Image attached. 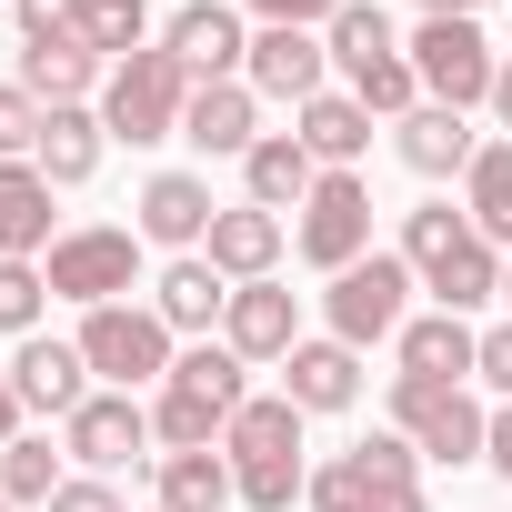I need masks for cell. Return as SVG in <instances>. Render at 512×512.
Masks as SVG:
<instances>
[{
    "instance_id": "5b68a950",
    "label": "cell",
    "mask_w": 512,
    "mask_h": 512,
    "mask_svg": "<svg viewBox=\"0 0 512 512\" xmlns=\"http://www.w3.org/2000/svg\"><path fill=\"white\" fill-rule=\"evenodd\" d=\"M402 292H412V262L402 251H362L352 272H332L322 312H332V342H402Z\"/></svg>"
},
{
    "instance_id": "4dcf8cb0",
    "label": "cell",
    "mask_w": 512,
    "mask_h": 512,
    "mask_svg": "<svg viewBox=\"0 0 512 512\" xmlns=\"http://www.w3.org/2000/svg\"><path fill=\"white\" fill-rule=\"evenodd\" d=\"M51 492H61V452L51 442H31V432L0 442V502H41L51 512Z\"/></svg>"
},
{
    "instance_id": "9c48e42d",
    "label": "cell",
    "mask_w": 512,
    "mask_h": 512,
    "mask_svg": "<svg viewBox=\"0 0 512 512\" xmlns=\"http://www.w3.org/2000/svg\"><path fill=\"white\" fill-rule=\"evenodd\" d=\"M302 262H322V272H352L362 251H372V181L362 171H322L312 181V201H302Z\"/></svg>"
},
{
    "instance_id": "6da1fadb",
    "label": "cell",
    "mask_w": 512,
    "mask_h": 512,
    "mask_svg": "<svg viewBox=\"0 0 512 512\" xmlns=\"http://www.w3.org/2000/svg\"><path fill=\"white\" fill-rule=\"evenodd\" d=\"M402 262H412V282H422L442 312H472V302H492V292H502L492 241H482V231H472V211H452V201H422V211L402 221Z\"/></svg>"
},
{
    "instance_id": "7402d4cb",
    "label": "cell",
    "mask_w": 512,
    "mask_h": 512,
    "mask_svg": "<svg viewBox=\"0 0 512 512\" xmlns=\"http://www.w3.org/2000/svg\"><path fill=\"white\" fill-rule=\"evenodd\" d=\"M181 141L191 151H251V141H262V131H251V81H201L191 91V111H181Z\"/></svg>"
},
{
    "instance_id": "30bf717a",
    "label": "cell",
    "mask_w": 512,
    "mask_h": 512,
    "mask_svg": "<svg viewBox=\"0 0 512 512\" xmlns=\"http://www.w3.org/2000/svg\"><path fill=\"white\" fill-rule=\"evenodd\" d=\"M412 71H422V91H432V101H452V111L492 101V81H502V61H492V41H482L472 21H422Z\"/></svg>"
},
{
    "instance_id": "7c38bea8",
    "label": "cell",
    "mask_w": 512,
    "mask_h": 512,
    "mask_svg": "<svg viewBox=\"0 0 512 512\" xmlns=\"http://www.w3.org/2000/svg\"><path fill=\"white\" fill-rule=\"evenodd\" d=\"M61 432H71V452H81L91 472H121V462H151V412H141L131 392H91V402H81V412H71Z\"/></svg>"
},
{
    "instance_id": "ab89813d",
    "label": "cell",
    "mask_w": 512,
    "mask_h": 512,
    "mask_svg": "<svg viewBox=\"0 0 512 512\" xmlns=\"http://www.w3.org/2000/svg\"><path fill=\"white\" fill-rule=\"evenodd\" d=\"M482 382L512 402V322H502V332H482Z\"/></svg>"
},
{
    "instance_id": "1f68e13d",
    "label": "cell",
    "mask_w": 512,
    "mask_h": 512,
    "mask_svg": "<svg viewBox=\"0 0 512 512\" xmlns=\"http://www.w3.org/2000/svg\"><path fill=\"white\" fill-rule=\"evenodd\" d=\"M392 51H402V41H392V21L372 11V0H352V11L332 21V61H342V81L372 71V61H392Z\"/></svg>"
},
{
    "instance_id": "83f0119b",
    "label": "cell",
    "mask_w": 512,
    "mask_h": 512,
    "mask_svg": "<svg viewBox=\"0 0 512 512\" xmlns=\"http://www.w3.org/2000/svg\"><path fill=\"white\" fill-rule=\"evenodd\" d=\"M101 51H21V91L51 101V111H81V91H101Z\"/></svg>"
},
{
    "instance_id": "4316f807",
    "label": "cell",
    "mask_w": 512,
    "mask_h": 512,
    "mask_svg": "<svg viewBox=\"0 0 512 512\" xmlns=\"http://www.w3.org/2000/svg\"><path fill=\"white\" fill-rule=\"evenodd\" d=\"M151 312H161L171 332H211V322L231 312V282H221L211 262H171V272H161V302H151Z\"/></svg>"
},
{
    "instance_id": "7bdbcfd3",
    "label": "cell",
    "mask_w": 512,
    "mask_h": 512,
    "mask_svg": "<svg viewBox=\"0 0 512 512\" xmlns=\"http://www.w3.org/2000/svg\"><path fill=\"white\" fill-rule=\"evenodd\" d=\"M0 442H21V392H11V372H0Z\"/></svg>"
},
{
    "instance_id": "d6986e66",
    "label": "cell",
    "mask_w": 512,
    "mask_h": 512,
    "mask_svg": "<svg viewBox=\"0 0 512 512\" xmlns=\"http://www.w3.org/2000/svg\"><path fill=\"white\" fill-rule=\"evenodd\" d=\"M241 181H251V201H262V211H302L312 181H322V161L302 151V131H262V141L241 151Z\"/></svg>"
},
{
    "instance_id": "bcb514c9",
    "label": "cell",
    "mask_w": 512,
    "mask_h": 512,
    "mask_svg": "<svg viewBox=\"0 0 512 512\" xmlns=\"http://www.w3.org/2000/svg\"><path fill=\"white\" fill-rule=\"evenodd\" d=\"M502 302H512V272H502Z\"/></svg>"
},
{
    "instance_id": "f1b7e54d",
    "label": "cell",
    "mask_w": 512,
    "mask_h": 512,
    "mask_svg": "<svg viewBox=\"0 0 512 512\" xmlns=\"http://www.w3.org/2000/svg\"><path fill=\"white\" fill-rule=\"evenodd\" d=\"M241 482L221 452H161V512H221Z\"/></svg>"
},
{
    "instance_id": "60d3db41",
    "label": "cell",
    "mask_w": 512,
    "mask_h": 512,
    "mask_svg": "<svg viewBox=\"0 0 512 512\" xmlns=\"http://www.w3.org/2000/svg\"><path fill=\"white\" fill-rule=\"evenodd\" d=\"M51 512H121V502H111V482H61Z\"/></svg>"
},
{
    "instance_id": "74e56055",
    "label": "cell",
    "mask_w": 512,
    "mask_h": 512,
    "mask_svg": "<svg viewBox=\"0 0 512 512\" xmlns=\"http://www.w3.org/2000/svg\"><path fill=\"white\" fill-rule=\"evenodd\" d=\"M302 502H312V512H362V462H352V452H342V462H322Z\"/></svg>"
},
{
    "instance_id": "d4e9b609",
    "label": "cell",
    "mask_w": 512,
    "mask_h": 512,
    "mask_svg": "<svg viewBox=\"0 0 512 512\" xmlns=\"http://www.w3.org/2000/svg\"><path fill=\"white\" fill-rule=\"evenodd\" d=\"M302 151H312L322 171H352V161L372 151V111H362L352 91H322V101H302Z\"/></svg>"
},
{
    "instance_id": "5bb4252c",
    "label": "cell",
    "mask_w": 512,
    "mask_h": 512,
    "mask_svg": "<svg viewBox=\"0 0 512 512\" xmlns=\"http://www.w3.org/2000/svg\"><path fill=\"white\" fill-rule=\"evenodd\" d=\"M251 91H272V101H322V71H332V41H312V31H262L251 41Z\"/></svg>"
},
{
    "instance_id": "52a82bcc",
    "label": "cell",
    "mask_w": 512,
    "mask_h": 512,
    "mask_svg": "<svg viewBox=\"0 0 512 512\" xmlns=\"http://www.w3.org/2000/svg\"><path fill=\"white\" fill-rule=\"evenodd\" d=\"M81 362L111 372V382L131 392V382H171L181 352H171V322H161V312H141V302H101V312L81 322Z\"/></svg>"
},
{
    "instance_id": "d590c367",
    "label": "cell",
    "mask_w": 512,
    "mask_h": 512,
    "mask_svg": "<svg viewBox=\"0 0 512 512\" xmlns=\"http://www.w3.org/2000/svg\"><path fill=\"white\" fill-rule=\"evenodd\" d=\"M41 121H51V111H41V101H31L21 81H0V161H21V151H41Z\"/></svg>"
},
{
    "instance_id": "3957f363",
    "label": "cell",
    "mask_w": 512,
    "mask_h": 512,
    "mask_svg": "<svg viewBox=\"0 0 512 512\" xmlns=\"http://www.w3.org/2000/svg\"><path fill=\"white\" fill-rule=\"evenodd\" d=\"M241 352L231 342H191L181 362H171V382H161V412H151V432L171 442V452H211V432H231V412L251 402L241 392Z\"/></svg>"
},
{
    "instance_id": "44dd1931",
    "label": "cell",
    "mask_w": 512,
    "mask_h": 512,
    "mask_svg": "<svg viewBox=\"0 0 512 512\" xmlns=\"http://www.w3.org/2000/svg\"><path fill=\"white\" fill-rule=\"evenodd\" d=\"M51 241V181L41 161H0V262H31Z\"/></svg>"
},
{
    "instance_id": "8fae6325",
    "label": "cell",
    "mask_w": 512,
    "mask_h": 512,
    "mask_svg": "<svg viewBox=\"0 0 512 512\" xmlns=\"http://www.w3.org/2000/svg\"><path fill=\"white\" fill-rule=\"evenodd\" d=\"M221 342H231L241 362H292V342H302V302H292L282 282H231Z\"/></svg>"
},
{
    "instance_id": "f6af8a7d",
    "label": "cell",
    "mask_w": 512,
    "mask_h": 512,
    "mask_svg": "<svg viewBox=\"0 0 512 512\" xmlns=\"http://www.w3.org/2000/svg\"><path fill=\"white\" fill-rule=\"evenodd\" d=\"M492 111H502V131H512V61H502V81H492Z\"/></svg>"
},
{
    "instance_id": "9a60e30c",
    "label": "cell",
    "mask_w": 512,
    "mask_h": 512,
    "mask_svg": "<svg viewBox=\"0 0 512 512\" xmlns=\"http://www.w3.org/2000/svg\"><path fill=\"white\" fill-rule=\"evenodd\" d=\"M282 402H302V412H352V402H362V352H352V342H292Z\"/></svg>"
},
{
    "instance_id": "d6a6232c",
    "label": "cell",
    "mask_w": 512,
    "mask_h": 512,
    "mask_svg": "<svg viewBox=\"0 0 512 512\" xmlns=\"http://www.w3.org/2000/svg\"><path fill=\"white\" fill-rule=\"evenodd\" d=\"M141 31H151L141 0H81V41H91L101 61H131V51H141Z\"/></svg>"
},
{
    "instance_id": "7dc6e473",
    "label": "cell",
    "mask_w": 512,
    "mask_h": 512,
    "mask_svg": "<svg viewBox=\"0 0 512 512\" xmlns=\"http://www.w3.org/2000/svg\"><path fill=\"white\" fill-rule=\"evenodd\" d=\"M0 512H11V502H0Z\"/></svg>"
},
{
    "instance_id": "4fadbf2b",
    "label": "cell",
    "mask_w": 512,
    "mask_h": 512,
    "mask_svg": "<svg viewBox=\"0 0 512 512\" xmlns=\"http://www.w3.org/2000/svg\"><path fill=\"white\" fill-rule=\"evenodd\" d=\"M161 51L191 71V91H201V81H231V61H251V41H241V21L221 11V0H191V11H171Z\"/></svg>"
},
{
    "instance_id": "ee69618b",
    "label": "cell",
    "mask_w": 512,
    "mask_h": 512,
    "mask_svg": "<svg viewBox=\"0 0 512 512\" xmlns=\"http://www.w3.org/2000/svg\"><path fill=\"white\" fill-rule=\"evenodd\" d=\"M422 21H472V0H422Z\"/></svg>"
},
{
    "instance_id": "f546056e",
    "label": "cell",
    "mask_w": 512,
    "mask_h": 512,
    "mask_svg": "<svg viewBox=\"0 0 512 512\" xmlns=\"http://www.w3.org/2000/svg\"><path fill=\"white\" fill-rule=\"evenodd\" d=\"M462 191H472V231L512 241V141H482V161L462 171Z\"/></svg>"
},
{
    "instance_id": "603a6c76",
    "label": "cell",
    "mask_w": 512,
    "mask_h": 512,
    "mask_svg": "<svg viewBox=\"0 0 512 512\" xmlns=\"http://www.w3.org/2000/svg\"><path fill=\"white\" fill-rule=\"evenodd\" d=\"M402 161H412L422 181H442V171H472V161H482V141H472V121H462L452 101H422V111L402 121Z\"/></svg>"
},
{
    "instance_id": "f35d334b",
    "label": "cell",
    "mask_w": 512,
    "mask_h": 512,
    "mask_svg": "<svg viewBox=\"0 0 512 512\" xmlns=\"http://www.w3.org/2000/svg\"><path fill=\"white\" fill-rule=\"evenodd\" d=\"M251 11H262V21H282V31H312V21L332 31V21L352 11V0H251Z\"/></svg>"
},
{
    "instance_id": "e575fe53",
    "label": "cell",
    "mask_w": 512,
    "mask_h": 512,
    "mask_svg": "<svg viewBox=\"0 0 512 512\" xmlns=\"http://www.w3.org/2000/svg\"><path fill=\"white\" fill-rule=\"evenodd\" d=\"M21 41L31 51H91L81 41V0H21Z\"/></svg>"
},
{
    "instance_id": "8d00e7d4",
    "label": "cell",
    "mask_w": 512,
    "mask_h": 512,
    "mask_svg": "<svg viewBox=\"0 0 512 512\" xmlns=\"http://www.w3.org/2000/svg\"><path fill=\"white\" fill-rule=\"evenodd\" d=\"M41 292H51V282H41L31 262H0V332H21V342H31V322H41Z\"/></svg>"
},
{
    "instance_id": "ac0fdd59",
    "label": "cell",
    "mask_w": 512,
    "mask_h": 512,
    "mask_svg": "<svg viewBox=\"0 0 512 512\" xmlns=\"http://www.w3.org/2000/svg\"><path fill=\"white\" fill-rule=\"evenodd\" d=\"M81 372H91V362H81V342H41V332H31V342H21V362H11V392H21V412H61V422H71V412L91 402V392H81Z\"/></svg>"
},
{
    "instance_id": "cb8c5ba5",
    "label": "cell",
    "mask_w": 512,
    "mask_h": 512,
    "mask_svg": "<svg viewBox=\"0 0 512 512\" xmlns=\"http://www.w3.org/2000/svg\"><path fill=\"white\" fill-rule=\"evenodd\" d=\"M352 462H362V512H432L422 502V452L402 442V432H372V442H352Z\"/></svg>"
},
{
    "instance_id": "ba28073f",
    "label": "cell",
    "mask_w": 512,
    "mask_h": 512,
    "mask_svg": "<svg viewBox=\"0 0 512 512\" xmlns=\"http://www.w3.org/2000/svg\"><path fill=\"white\" fill-rule=\"evenodd\" d=\"M392 432L432 462H482V442H492V422L472 412L462 382H392Z\"/></svg>"
},
{
    "instance_id": "b9f144b4",
    "label": "cell",
    "mask_w": 512,
    "mask_h": 512,
    "mask_svg": "<svg viewBox=\"0 0 512 512\" xmlns=\"http://www.w3.org/2000/svg\"><path fill=\"white\" fill-rule=\"evenodd\" d=\"M482 462H492V472H502V482H512V402H502V412H492V442H482Z\"/></svg>"
},
{
    "instance_id": "836d02e7",
    "label": "cell",
    "mask_w": 512,
    "mask_h": 512,
    "mask_svg": "<svg viewBox=\"0 0 512 512\" xmlns=\"http://www.w3.org/2000/svg\"><path fill=\"white\" fill-rule=\"evenodd\" d=\"M352 101L362 111H422V71H412V51H392V61H372V71H352Z\"/></svg>"
},
{
    "instance_id": "484cf974",
    "label": "cell",
    "mask_w": 512,
    "mask_h": 512,
    "mask_svg": "<svg viewBox=\"0 0 512 512\" xmlns=\"http://www.w3.org/2000/svg\"><path fill=\"white\" fill-rule=\"evenodd\" d=\"M31 161H41V181H51V191H81V181L101 171V121H91V111H51Z\"/></svg>"
},
{
    "instance_id": "8992f818",
    "label": "cell",
    "mask_w": 512,
    "mask_h": 512,
    "mask_svg": "<svg viewBox=\"0 0 512 512\" xmlns=\"http://www.w3.org/2000/svg\"><path fill=\"white\" fill-rule=\"evenodd\" d=\"M131 272H141V231H121V221H91V231H61L51 241V262H41V282L61 292V302H121L131 292Z\"/></svg>"
},
{
    "instance_id": "7a4b0ae2",
    "label": "cell",
    "mask_w": 512,
    "mask_h": 512,
    "mask_svg": "<svg viewBox=\"0 0 512 512\" xmlns=\"http://www.w3.org/2000/svg\"><path fill=\"white\" fill-rule=\"evenodd\" d=\"M221 442H231V482H241L251 512H292L312 492V472H302V402H241Z\"/></svg>"
},
{
    "instance_id": "ffe728a7",
    "label": "cell",
    "mask_w": 512,
    "mask_h": 512,
    "mask_svg": "<svg viewBox=\"0 0 512 512\" xmlns=\"http://www.w3.org/2000/svg\"><path fill=\"white\" fill-rule=\"evenodd\" d=\"M211 221H221V211H211V181H201V171H161V181L141 191V241H171V251H181V241H211Z\"/></svg>"
},
{
    "instance_id": "e0dca14e",
    "label": "cell",
    "mask_w": 512,
    "mask_h": 512,
    "mask_svg": "<svg viewBox=\"0 0 512 512\" xmlns=\"http://www.w3.org/2000/svg\"><path fill=\"white\" fill-rule=\"evenodd\" d=\"M462 372H482V332H472L462 312L402 322V382H462Z\"/></svg>"
},
{
    "instance_id": "2e32d148",
    "label": "cell",
    "mask_w": 512,
    "mask_h": 512,
    "mask_svg": "<svg viewBox=\"0 0 512 512\" xmlns=\"http://www.w3.org/2000/svg\"><path fill=\"white\" fill-rule=\"evenodd\" d=\"M201 262H211L221 282H272V262H282V211H262V201L221 211V221H211V251H201Z\"/></svg>"
},
{
    "instance_id": "277c9868",
    "label": "cell",
    "mask_w": 512,
    "mask_h": 512,
    "mask_svg": "<svg viewBox=\"0 0 512 512\" xmlns=\"http://www.w3.org/2000/svg\"><path fill=\"white\" fill-rule=\"evenodd\" d=\"M181 111H191V71L171 61V51H131V61H111V81H101V131L111 141H171L181 131Z\"/></svg>"
}]
</instances>
